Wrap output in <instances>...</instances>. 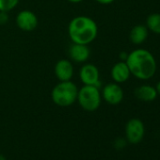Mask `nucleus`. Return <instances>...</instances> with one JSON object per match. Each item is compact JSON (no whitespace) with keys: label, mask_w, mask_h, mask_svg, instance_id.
<instances>
[{"label":"nucleus","mask_w":160,"mask_h":160,"mask_svg":"<svg viewBox=\"0 0 160 160\" xmlns=\"http://www.w3.org/2000/svg\"><path fill=\"white\" fill-rule=\"evenodd\" d=\"M131 74L140 80L152 78L156 71V61L151 52L145 49H136L128 54L125 60Z\"/></svg>","instance_id":"nucleus-1"},{"label":"nucleus","mask_w":160,"mask_h":160,"mask_svg":"<svg viewBox=\"0 0 160 160\" xmlns=\"http://www.w3.org/2000/svg\"><path fill=\"white\" fill-rule=\"evenodd\" d=\"M69 37L74 43L89 44L95 40L98 27L94 20L88 16H76L69 24Z\"/></svg>","instance_id":"nucleus-2"},{"label":"nucleus","mask_w":160,"mask_h":160,"mask_svg":"<svg viewBox=\"0 0 160 160\" xmlns=\"http://www.w3.org/2000/svg\"><path fill=\"white\" fill-rule=\"evenodd\" d=\"M78 89L76 85L69 81H60L58 85H56L52 91L51 97L53 102L62 108L72 106L77 100Z\"/></svg>","instance_id":"nucleus-3"},{"label":"nucleus","mask_w":160,"mask_h":160,"mask_svg":"<svg viewBox=\"0 0 160 160\" xmlns=\"http://www.w3.org/2000/svg\"><path fill=\"white\" fill-rule=\"evenodd\" d=\"M101 93L99 88L95 86L84 85L81 89L78 90L77 101L84 110L86 111H95L99 108L101 105Z\"/></svg>","instance_id":"nucleus-4"},{"label":"nucleus","mask_w":160,"mask_h":160,"mask_svg":"<svg viewBox=\"0 0 160 160\" xmlns=\"http://www.w3.org/2000/svg\"><path fill=\"white\" fill-rule=\"evenodd\" d=\"M145 127L143 122L139 119H131L125 125V137L126 140L132 144L139 143L144 137Z\"/></svg>","instance_id":"nucleus-5"},{"label":"nucleus","mask_w":160,"mask_h":160,"mask_svg":"<svg viewBox=\"0 0 160 160\" xmlns=\"http://www.w3.org/2000/svg\"><path fill=\"white\" fill-rule=\"evenodd\" d=\"M79 76L81 81L84 85H90V86H95L97 88H100V73L98 68L93 64H85L82 66L79 72Z\"/></svg>","instance_id":"nucleus-6"},{"label":"nucleus","mask_w":160,"mask_h":160,"mask_svg":"<svg viewBox=\"0 0 160 160\" xmlns=\"http://www.w3.org/2000/svg\"><path fill=\"white\" fill-rule=\"evenodd\" d=\"M102 96L109 105H119L123 99V91L118 83H108L104 87Z\"/></svg>","instance_id":"nucleus-7"},{"label":"nucleus","mask_w":160,"mask_h":160,"mask_svg":"<svg viewBox=\"0 0 160 160\" xmlns=\"http://www.w3.org/2000/svg\"><path fill=\"white\" fill-rule=\"evenodd\" d=\"M16 25L24 31H32L38 26V18L30 11H22L16 16Z\"/></svg>","instance_id":"nucleus-8"},{"label":"nucleus","mask_w":160,"mask_h":160,"mask_svg":"<svg viewBox=\"0 0 160 160\" xmlns=\"http://www.w3.org/2000/svg\"><path fill=\"white\" fill-rule=\"evenodd\" d=\"M90 48L87 44H80V43H74L70 46L69 48V56L71 59L77 63L85 62L90 58Z\"/></svg>","instance_id":"nucleus-9"},{"label":"nucleus","mask_w":160,"mask_h":160,"mask_svg":"<svg viewBox=\"0 0 160 160\" xmlns=\"http://www.w3.org/2000/svg\"><path fill=\"white\" fill-rule=\"evenodd\" d=\"M55 73L59 81H69L73 74V67L68 59H60L56 63Z\"/></svg>","instance_id":"nucleus-10"},{"label":"nucleus","mask_w":160,"mask_h":160,"mask_svg":"<svg viewBox=\"0 0 160 160\" xmlns=\"http://www.w3.org/2000/svg\"><path fill=\"white\" fill-rule=\"evenodd\" d=\"M130 70L125 61L116 63L111 69V76L116 83H123L130 77Z\"/></svg>","instance_id":"nucleus-11"},{"label":"nucleus","mask_w":160,"mask_h":160,"mask_svg":"<svg viewBox=\"0 0 160 160\" xmlns=\"http://www.w3.org/2000/svg\"><path fill=\"white\" fill-rule=\"evenodd\" d=\"M135 96L144 102H152L156 99L157 92L155 88L149 85H142L135 90Z\"/></svg>","instance_id":"nucleus-12"},{"label":"nucleus","mask_w":160,"mask_h":160,"mask_svg":"<svg viewBox=\"0 0 160 160\" xmlns=\"http://www.w3.org/2000/svg\"><path fill=\"white\" fill-rule=\"evenodd\" d=\"M148 37V28L145 26L138 25L134 27L130 31V41L135 44H141L146 41Z\"/></svg>","instance_id":"nucleus-13"},{"label":"nucleus","mask_w":160,"mask_h":160,"mask_svg":"<svg viewBox=\"0 0 160 160\" xmlns=\"http://www.w3.org/2000/svg\"><path fill=\"white\" fill-rule=\"evenodd\" d=\"M146 27L155 34H160V13H152L146 20Z\"/></svg>","instance_id":"nucleus-14"},{"label":"nucleus","mask_w":160,"mask_h":160,"mask_svg":"<svg viewBox=\"0 0 160 160\" xmlns=\"http://www.w3.org/2000/svg\"><path fill=\"white\" fill-rule=\"evenodd\" d=\"M19 0H0V12H9L17 5Z\"/></svg>","instance_id":"nucleus-15"},{"label":"nucleus","mask_w":160,"mask_h":160,"mask_svg":"<svg viewBox=\"0 0 160 160\" xmlns=\"http://www.w3.org/2000/svg\"><path fill=\"white\" fill-rule=\"evenodd\" d=\"M114 145H115L116 149H119V150L123 149V148H124V146L126 145V139H125V138H117V139L115 140Z\"/></svg>","instance_id":"nucleus-16"},{"label":"nucleus","mask_w":160,"mask_h":160,"mask_svg":"<svg viewBox=\"0 0 160 160\" xmlns=\"http://www.w3.org/2000/svg\"><path fill=\"white\" fill-rule=\"evenodd\" d=\"M7 21H8L7 12H0V25H4V24H6Z\"/></svg>","instance_id":"nucleus-17"},{"label":"nucleus","mask_w":160,"mask_h":160,"mask_svg":"<svg viewBox=\"0 0 160 160\" xmlns=\"http://www.w3.org/2000/svg\"><path fill=\"white\" fill-rule=\"evenodd\" d=\"M96 1L100 4H103V5H108V4L112 3L114 0H96Z\"/></svg>","instance_id":"nucleus-18"},{"label":"nucleus","mask_w":160,"mask_h":160,"mask_svg":"<svg viewBox=\"0 0 160 160\" xmlns=\"http://www.w3.org/2000/svg\"><path fill=\"white\" fill-rule=\"evenodd\" d=\"M127 56H128V54H127V53L122 52V53H121V55H120V58L122 59V61H125V60H126V58H127Z\"/></svg>","instance_id":"nucleus-19"},{"label":"nucleus","mask_w":160,"mask_h":160,"mask_svg":"<svg viewBox=\"0 0 160 160\" xmlns=\"http://www.w3.org/2000/svg\"><path fill=\"white\" fill-rule=\"evenodd\" d=\"M155 90H156L157 95H158V94L160 95V81L157 83V85H156V87H155Z\"/></svg>","instance_id":"nucleus-20"},{"label":"nucleus","mask_w":160,"mask_h":160,"mask_svg":"<svg viewBox=\"0 0 160 160\" xmlns=\"http://www.w3.org/2000/svg\"><path fill=\"white\" fill-rule=\"evenodd\" d=\"M68 1L71 3H79V2H82L83 0H68Z\"/></svg>","instance_id":"nucleus-21"},{"label":"nucleus","mask_w":160,"mask_h":160,"mask_svg":"<svg viewBox=\"0 0 160 160\" xmlns=\"http://www.w3.org/2000/svg\"><path fill=\"white\" fill-rule=\"evenodd\" d=\"M0 160H7V159H6V157H5L4 155L0 154Z\"/></svg>","instance_id":"nucleus-22"}]
</instances>
